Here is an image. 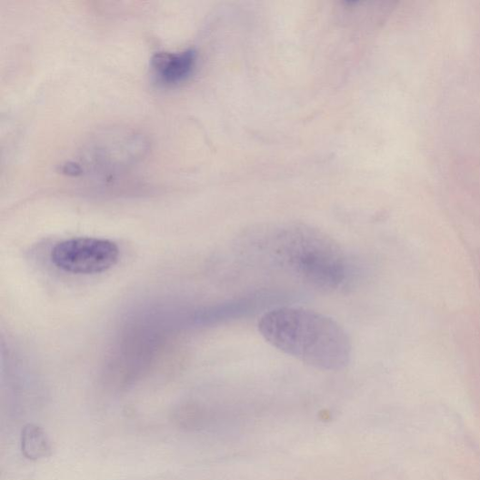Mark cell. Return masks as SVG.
I'll return each instance as SVG.
<instances>
[{
    "label": "cell",
    "instance_id": "1",
    "mask_svg": "<svg viewBox=\"0 0 480 480\" xmlns=\"http://www.w3.org/2000/svg\"><path fill=\"white\" fill-rule=\"evenodd\" d=\"M265 341L303 364L322 371L339 372L351 363V339L335 319L303 307L269 310L258 321Z\"/></svg>",
    "mask_w": 480,
    "mask_h": 480
},
{
    "label": "cell",
    "instance_id": "6",
    "mask_svg": "<svg viewBox=\"0 0 480 480\" xmlns=\"http://www.w3.org/2000/svg\"><path fill=\"white\" fill-rule=\"evenodd\" d=\"M21 449L25 458L37 461L50 455L51 444L42 428L28 425L22 431Z\"/></svg>",
    "mask_w": 480,
    "mask_h": 480
},
{
    "label": "cell",
    "instance_id": "4",
    "mask_svg": "<svg viewBox=\"0 0 480 480\" xmlns=\"http://www.w3.org/2000/svg\"><path fill=\"white\" fill-rule=\"evenodd\" d=\"M116 244L97 237H75L57 244L51 252L52 263L64 272L90 275L107 272L119 258Z\"/></svg>",
    "mask_w": 480,
    "mask_h": 480
},
{
    "label": "cell",
    "instance_id": "3",
    "mask_svg": "<svg viewBox=\"0 0 480 480\" xmlns=\"http://www.w3.org/2000/svg\"><path fill=\"white\" fill-rule=\"evenodd\" d=\"M150 149L148 138L127 127H110L90 135L75 160L77 177L111 179L122 176L142 163Z\"/></svg>",
    "mask_w": 480,
    "mask_h": 480
},
{
    "label": "cell",
    "instance_id": "2",
    "mask_svg": "<svg viewBox=\"0 0 480 480\" xmlns=\"http://www.w3.org/2000/svg\"><path fill=\"white\" fill-rule=\"evenodd\" d=\"M260 245L272 262L320 292L341 289L349 277L347 255L336 240L309 225L291 223L268 231Z\"/></svg>",
    "mask_w": 480,
    "mask_h": 480
},
{
    "label": "cell",
    "instance_id": "5",
    "mask_svg": "<svg viewBox=\"0 0 480 480\" xmlns=\"http://www.w3.org/2000/svg\"><path fill=\"white\" fill-rule=\"evenodd\" d=\"M197 65V52L189 48L179 52H158L150 60L153 75L162 85L173 86L188 80Z\"/></svg>",
    "mask_w": 480,
    "mask_h": 480
}]
</instances>
